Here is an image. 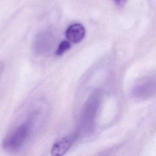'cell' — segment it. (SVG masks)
<instances>
[{
  "label": "cell",
  "instance_id": "obj_1",
  "mask_svg": "<svg viewBox=\"0 0 156 156\" xmlns=\"http://www.w3.org/2000/svg\"><path fill=\"white\" fill-rule=\"evenodd\" d=\"M30 128V122L29 121H26L16 127L3 140L2 143L3 149L12 153L18 151L27 139Z\"/></svg>",
  "mask_w": 156,
  "mask_h": 156
},
{
  "label": "cell",
  "instance_id": "obj_2",
  "mask_svg": "<svg viewBox=\"0 0 156 156\" xmlns=\"http://www.w3.org/2000/svg\"><path fill=\"white\" fill-rule=\"evenodd\" d=\"M54 43V37L49 30L40 32L34 38L32 49L34 52L37 55H43L49 52Z\"/></svg>",
  "mask_w": 156,
  "mask_h": 156
},
{
  "label": "cell",
  "instance_id": "obj_3",
  "mask_svg": "<svg viewBox=\"0 0 156 156\" xmlns=\"http://www.w3.org/2000/svg\"><path fill=\"white\" fill-rule=\"evenodd\" d=\"M76 138L75 133L65 136L55 142L51 150V156H63L71 147Z\"/></svg>",
  "mask_w": 156,
  "mask_h": 156
},
{
  "label": "cell",
  "instance_id": "obj_4",
  "mask_svg": "<svg viewBox=\"0 0 156 156\" xmlns=\"http://www.w3.org/2000/svg\"><path fill=\"white\" fill-rule=\"evenodd\" d=\"M156 88V80L153 77H144L139 80L135 88V91L140 96H145Z\"/></svg>",
  "mask_w": 156,
  "mask_h": 156
},
{
  "label": "cell",
  "instance_id": "obj_5",
  "mask_svg": "<svg viewBox=\"0 0 156 156\" xmlns=\"http://www.w3.org/2000/svg\"><path fill=\"white\" fill-rule=\"evenodd\" d=\"M85 34V28L82 24L79 23L73 24L69 26L66 31V36L67 38L73 43H78L83 38Z\"/></svg>",
  "mask_w": 156,
  "mask_h": 156
},
{
  "label": "cell",
  "instance_id": "obj_6",
  "mask_svg": "<svg viewBox=\"0 0 156 156\" xmlns=\"http://www.w3.org/2000/svg\"><path fill=\"white\" fill-rule=\"evenodd\" d=\"M70 48V44L67 41H62L58 47V49L56 51V54L57 55H62L65 51L68 50Z\"/></svg>",
  "mask_w": 156,
  "mask_h": 156
},
{
  "label": "cell",
  "instance_id": "obj_7",
  "mask_svg": "<svg viewBox=\"0 0 156 156\" xmlns=\"http://www.w3.org/2000/svg\"><path fill=\"white\" fill-rule=\"evenodd\" d=\"M4 64L2 63V62H0V81H1V79L2 77V73H3V71H4Z\"/></svg>",
  "mask_w": 156,
  "mask_h": 156
},
{
  "label": "cell",
  "instance_id": "obj_8",
  "mask_svg": "<svg viewBox=\"0 0 156 156\" xmlns=\"http://www.w3.org/2000/svg\"><path fill=\"white\" fill-rule=\"evenodd\" d=\"M113 1H114V2H115L116 4L119 5H122L124 3H125V2H126V0H113Z\"/></svg>",
  "mask_w": 156,
  "mask_h": 156
}]
</instances>
